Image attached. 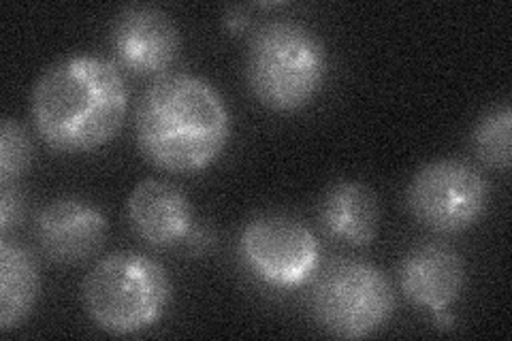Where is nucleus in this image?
Returning <instances> with one entry per match:
<instances>
[{"label": "nucleus", "instance_id": "1", "mask_svg": "<svg viewBox=\"0 0 512 341\" xmlns=\"http://www.w3.org/2000/svg\"><path fill=\"white\" fill-rule=\"evenodd\" d=\"M135 133L152 165L171 173H195L210 167L227 148L231 116L205 79L165 73L141 94Z\"/></svg>", "mask_w": 512, "mask_h": 341}, {"label": "nucleus", "instance_id": "2", "mask_svg": "<svg viewBox=\"0 0 512 341\" xmlns=\"http://www.w3.org/2000/svg\"><path fill=\"white\" fill-rule=\"evenodd\" d=\"M128 90L114 62L69 56L45 69L32 88L37 133L58 152H90L120 131Z\"/></svg>", "mask_w": 512, "mask_h": 341}, {"label": "nucleus", "instance_id": "3", "mask_svg": "<svg viewBox=\"0 0 512 341\" xmlns=\"http://www.w3.org/2000/svg\"><path fill=\"white\" fill-rule=\"evenodd\" d=\"M325 75V43L308 26L274 20L256 28L248 41V86L269 109L306 107L323 86Z\"/></svg>", "mask_w": 512, "mask_h": 341}, {"label": "nucleus", "instance_id": "4", "mask_svg": "<svg viewBox=\"0 0 512 341\" xmlns=\"http://www.w3.org/2000/svg\"><path fill=\"white\" fill-rule=\"evenodd\" d=\"M84 305L88 316L107 333L131 335L165 314L171 280L163 265L137 252H114L86 275Z\"/></svg>", "mask_w": 512, "mask_h": 341}, {"label": "nucleus", "instance_id": "5", "mask_svg": "<svg viewBox=\"0 0 512 341\" xmlns=\"http://www.w3.org/2000/svg\"><path fill=\"white\" fill-rule=\"evenodd\" d=\"M395 310V292L378 267L363 261H335L312 290V314L333 337L361 339L376 333Z\"/></svg>", "mask_w": 512, "mask_h": 341}, {"label": "nucleus", "instance_id": "6", "mask_svg": "<svg viewBox=\"0 0 512 341\" xmlns=\"http://www.w3.org/2000/svg\"><path fill=\"white\" fill-rule=\"evenodd\" d=\"M410 214L429 231L453 235L483 218L489 203L485 175L463 160H434L416 171L408 186Z\"/></svg>", "mask_w": 512, "mask_h": 341}, {"label": "nucleus", "instance_id": "7", "mask_svg": "<svg viewBox=\"0 0 512 341\" xmlns=\"http://www.w3.org/2000/svg\"><path fill=\"white\" fill-rule=\"evenodd\" d=\"M239 248L261 280L280 288L308 282L320 261L318 241L308 226L274 211L246 224Z\"/></svg>", "mask_w": 512, "mask_h": 341}, {"label": "nucleus", "instance_id": "8", "mask_svg": "<svg viewBox=\"0 0 512 341\" xmlns=\"http://www.w3.org/2000/svg\"><path fill=\"white\" fill-rule=\"evenodd\" d=\"M180 30L171 15L152 5H131L111 26V50L126 71L158 75L180 54Z\"/></svg>", "mask_w": 512, "mask_h": 341}, {"label": "nucleus", "instance_id": "9", "mask_svg": "<svg viewBox=\"0 0 512 341\" xmlns=\"http://www.w3.org/2000/svg\"><path fill=\"white\" fill-rule=\"evenodd\" d=\"M107 233V218L94 205L79 199L52 201L37 218L39 246L58 265H79L99 254Z\"/></svg>", "mask_w": 512, "mask_h": 341}, {"label": "nucleus", "instance_id": "10", "mask_svg": "<svg viewBox=\"0 0 512 341\" xmlns=\"http://www.w3.org/2000/svg\"><path fill=\"white\" fill-rule=\"evenodd\" d=\"M399 284L414 305L436 314L448 310L461 297L466 286V263L446 243H423L404 258Z\"/></svg>", "mask_w": 512, "mask_h": 341}, {"label": "nucleus", "instance_id": "11", "mask_svg": "<svg viewBox=\"0 0 512 341\" xmlns=\"http://www.w3.org/2000/svg\"><path fill=\"white\" fill-rule=\"evenodd\" d=\"M133 231L156 248H169L190 235L192 205L186 194L163 180L139 182L128 197Z\"/></svg>", "mask_w": 512, "mask_h": 341}, {"label": "nucleus", "instance_id": "12", "mask_svg": "<svg viewBox=\"0 0 512 341\" xmlns=\"http://www.w3.org/2000/svg\"><path fill=\"white\" fill-rule=\"evenodd\" d=\"M320 224L333 239L357 248L370 246L380 226L376 192L361 182L335 184L320 203Z\"/></svg>", "mask_w": 512, "mask_h": 341}, {"label": "nucleus", "instance_id": "13", "mask_svg": "<svg viewBox=\"0 0 512 341\" xmlns=\"http://www.w3.org/2000/svg\"><path fill=\"white\" fill-rule=\"evenodd\" d=\"M41 292L39 269L32 254L11 243L0 241V331H11L32 312Z\"/></svg>", "mask_w": 512, "mask_h": 341}, {"label": "nucleus", "instance_id": "14", "mask_svg": "<svg viewBox=\"0 0 512 341\" xmlns=\"http://www.w3.org/2000/svg\"><path fill=\"white\" fill-rule=\"evenodd\" d=\"M510 126L512 109L508 103L493 107L476 124L472 133V148L476 156L491 169H510Z\"/></svg>", "mask_w": 512, "mask_h": 341}, {"label": "nucleus", "instance_id": "15", "mask_svg": "<svg viewBox=\"0 0 512 341\" xmlns=\"http://www.w3.org/2000/svg\"><path fill=\"white\" fill-rule=\"evenodd\" d=\"M32 160V143L24 126L11 118L0 124V186H9L26 173Z\"/></svg>", "mask_w": 512, "mask_h": 341}, {"label": "nucleus", "instance_id": "16", "mask_svg": "<svg viewBox=\"0 0 512 341\" xmlns=\"http://www.w3.org/2000/svg\"><path fill=\"white\" fill-rule=\"evenodd\" d=\"M24 207V197L18 188L11 184L0 188V233L7 235L15 224H20Z\"/></svg>", "mask_w": 512, "mask_h": 341}]
</instances>
